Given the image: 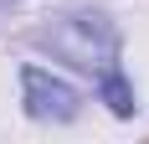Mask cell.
I'll return each mask as SVG.
<instances>
[{
    "label": "cell",
    "instance_id": "3957f363",
    "mask_svg": "<svg viewBox=\"0 0 149 144\" xmlns=\"http://www.w3.org/2000/svg\"><path fill=\"white\" fill-rule=\"evenodd\" d=\"M98 98L108 103V113L113 118H134V87H129V77H123L118 67H108V72H98Z\"/></svg>",
    "mask_w": 149,
    "mask_h": 144
},
{
    "label": "cell",
    "instance_id": "6da1fadb",
    "mask_svg": "<svg viewBox=\"0 0 149 144\" xmlns=\"http://www.w3.org/2000/svg\"><path fill=\"white\" fill-rule=\"evenodd\" d=\"M36 46L52 52L57 62H67L72 72H108L118 67V52H123V36H118V21L108 10H67V15H52V26L36 31Z\"/></svg>",
    "mask_w": 149,
    "mask_h": 144
},
{
    "label": "cell",
    "instance_id": "7a4b0ae2",
    "mask_svg": "<svg viewBox=\"0 0 149 144\" xmlns=\"http://www.w3.org/2000/svg\"><path fill=\"white\" fill-rule=\"evenodd\" d=\"M21 103L36 124H72L82 113V93L46 67H21Z\"/></svg>",
    "mask_w": 149,
    "mask_h": 144
},
{
    "label": "cell",
    "instance_id": "277c9868",
    "mask_svg": "<svg viewBox=\"0 0 149 144\" xmlns=\"http://www.w3.org/2000/svg\"><path fill=\"white\" fill-rule=\"evenodd\" d=\"M5 5H15V0H0V10H5Z\"/></svg>",
    "mask_w": 149,
    "mask_h": 144
}]
</instances>
